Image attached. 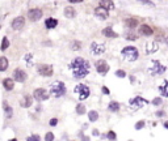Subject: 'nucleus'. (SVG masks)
<instances>
[{
    "label": "nucleus",
    "mask_w": 168,
    "mask_h": 141,
    "mask_svg": "<svg viewBox=\"0 0 168 141\" xmlns=\"http://www.w3.org/2000/svg\"><path fill=\"white\" fill-rule=\"evenodd\" d=\"M104 52H105V45L99 42H93L91 45V54L93 56H99L101 54H104Z\"/></svg>",
    "instance_id": "6e6552de"
},
{
    "label": "nucleus",
    "mask_w": 168,
    "mask_h": 141,
    "mask_svg": "<svg viewBox=\"0 0 168 141\" xmlns=\"http://www.w3.org/2000/svg\"><path fill=\"white\" fill-rule=\"evenodd\" d=\"M56 25H58V20L53 19V17H50V19H47L46 21H45V26H46V29H54Z\"/></svg>",
    "instance_id": "6ab92c4d"
},
{
    "label": "nucleus",
    "mask_w": 168,
    "mask_h": 141,
    "mask_svg": "<svg viewBox=\"0 0 168 141\" xmlns=\"http://www.w3.org/2000/svg\"><path fill=\"white\" fill-rule=\"evenodd\" d=\"M125 24H126V26H128L129 29H135L138 25V20L137 19H128L125 21Z\"/></svg>",
    "instance_id": "412c9836"
},
{
    "label": "nucleus",
    "mask_w": 168,
    "mask_h": 141,
    "mask_svg": "<svg viewBox=\"0 0 168 141\" xmlns=\"http://www.w3.org/2000/svg\"><path fill=\"white\" fill-rule=\"evenodd\" d=\"M159 92H160L162 97H167L168 98V80L163 81V84L159 86Z\"/></svg>",
    "instance_id": "a211bd4d"
},
{
    "label": "nucleus",
    "mask_w": 168,
    "mask_h": 141,
    "mask_svg": "<svg viewBox=\"0 0 168 141\" xmlns=\"http://www.w3.org/2000/svg\"><path fill=\"white\" fill-rule=\"evenodd\" d=\"M108 110H109V111H112V112H117V111L120 110V103H118V102H116V101L109 102Z\"/></svg>",
    "instance_id": "4be33fe9"
},
{
    "label": "nucleus",
    "mask_w": 168,
    "mask_h": 141,
    "mask_svg": "<svg viewBox=\"0 0 168 141\" xmlns=\"http://www.w3.org/2000/svg\"><path fill=\"white\" fill-rule=\"evenodd\" d=\"M3 86L7 90H12L13 86H15V82H13L12 78H5V80L3 81Z\"/></svg>",
    "instance_id": "b1692460"
},
{
    "label": "nucleus",
    "mask_w": 168,
    "mask_h": 141,
    "mask_svg": "<svg viewBox=\"0 0 168 141\" xmlns=\"http://www.w3.org/2000/svg\"><path fill=\"white\" fill-rule=\"evenodd\" d=\"M139 33L142 34V35H146V37H150V35H153L154 34V30L151 28H150L149 25L143 24L139 26Z\"/></svg>",
    "instance_id": "2eb2a0df"
},
{
    "label": "nucleus",
    "mask_w": 168,
    "mask_h": 141,
    "mask_svg": "<svg viewBox=\"0 0 168 141\" xmlns=\"http://www.w3.org/2000/svg\"><path fill=\"white\" fill-rule=\"evenodd\" d=\"M144 127V122L143 120H139V122L135 124V129H142Z\"/></svg>",
    "instance_id": "e433bc0d"
},
{
    "label": "nucleus",
    "mask_w": 168,
    "mask_h": 141,
    "mask_svg": "<svg viewBox=\"0 0 168 141\" xmlns=\"http://www.w3.org/2000/svg\"><path fill=\"white\" fill-rule=\"evenodd\" d=\"M155 115H156L158 118H162V116H164V111H158Z\"/></svg>",
    "instance_id": "37998d69"
},
{
    "label": "nucleus",
    "mask_w": 168,
    "mask_h": 141,
    "mask_svg": "<svg viewBox=\"0 0 168 141\" xmlns=\"http://www.w3.org/2000/svg\"><path fill=\"white\" fill-rule=\"evenodd\" d=\"M25 25V19L24 17H17L12 21V29L13 30H21Z\"/></svg>",
    "instance_id": "4468645a"
},
{
    "label": "nucleus",
    "mask_w": 168,
    "mask_h": 141,
    "mask_svg": "<svg viewBox=\"0 0 168 141\" xmlns=\"http://www.w3.org/2000/svg\"><path fill=\"white\" fill-rule=\"evenodd\" d=\"M37 70L41 76H45V77L53 76V73H54L53 65H50V64H40L37 67Z\"/></svg>",
    "instance_id": "0eeeda50"
},
{
    "label": "nucleus",
    "mask_w": 168,
    "mask_h": 141,
    "mask_svg": "<svg viewBox=\"0 0 168 141\" xmlns=\"http://www.w3.org/2000/svg\"><path fill=\"white\" fill-rule=\"evenodd\" d=\"M25 60L28 61V65H32L33 64V56H32V54H28V55H25Z\"/></svg>",
    "instance_id": "f704fd0d"
},
{
    "label": "nucleus",
    "mask_w": 168,
    "mask_h": 141,
    "mask_svg": "<svg viewBox=\"0 0 168 141\" xmlns=\"http://www.w3.org/2000/svg\"><path fill=\"white\" fill-rule=\"evenodd\" d=\"M45 140L46 141H53L54 140V135L51 133V132H47L46 136H45Z\"/></svg>",
    "instance_id": "c9c22d12"
},
{
    "label": "nucleus",
    "mask_w": 168,
    "mask_h": 141,
    "mask_svg": "<svg viewBox=\"0 0 168 141\" xmlns=\"http://www.w3.org/2000/svg\"><path fill=\"white\" fill-rule=\"evenodd\" d=\"M33 97H34L37 101H46V99L49 98V93H47V90L44 89V88H38V89L34 90Z\"/></svg>",
    "instance_id": "1a4fd4ad"
},
{
    "label": "nucleus",
    "mask_w": 168,
    "mask_h": 141,
    "mask_svg": "<svg viewBox=\"0 0 168 141\" xmlns=\"http://www.w3.org/2000/svg\"><path fill=\"white\" fill-rule=\"evenodd\" d=\"M121 55L126 61H135L139 56V52L134 46H126L122 49Z\"/></svg>",
    "instance_id": "f03ea898"
},
{
    "label": "nucleus",
    "mask_w": 168,
    "mask_h": 141,
    "mask_svg": "<svg viewBox=\"0 0 168 141\" xmlns=\"http://www.w3.org/2000/svg\"><path fill=\"white\" fill-rule=\"evenodd\" d=\"M69 1H70V3H81V1H83V0H69Z\"/></svg>",
    "instance_id": "c03bdc74"
},
{
    "label": "nucleus",
    "mask_w": 168,
    "mask_h": 141,
    "mask_svg": "<svg viewBox=\"0 0 168 141\" xmlns=\"http://www.w3.org/2000/svg\"><path fill=\"white\" fill-rule=\"evenodd\" d=\"M75 93H78L79 99H80V101H84V99H87L88 97H89L91 90H89V88H88L87 85H84V84H79V85H76V88H75Z\"/></svg>",
    "instance_id": "423d86ee"
},
{
    "label": "nucleus",
    "mask_w": 168,
    "mask_h": 141,
    "mask_svg": "<svg viewBox=\"0 0 168 141\" xmlns=\"http://www.w3.org/2000/svg\"><path fill=\"white\" fill-rule=\"evenodd\" d=\"M71 47L74 50H79V49H80V43H79L78 41H74V42H72V45H71Z\"/></svg>",
    "instance_id": "4c0bfd02"
},
{
    "label": "nucleus",
    "mask_w": 168,
    "mask_h": 141,
    "mask_svg": "<svg viewBox=\"0 0 168 141\" xmlns=\"http://www.w3.org/2000/svg\"><path fill=\"white\" fill-rule=\"evenodd\" d=\"M164 128H167V129H168V122H165V123H164Z\"/></svg>",
    "instance_id": "49530a36"
},
{
    "label": "nucleus",
    "mask_w": 168,
    "mask_h": 141,
    "mask_svg": "<svg viewBox=\"0 0 168 141\" xmlns=\"http://www.w3.org/2000/svg\"><path fill=\"white\" fill-rule=\"evenodd\" d=\"M3 107H4V111H5V114H7V116H8V118H11V116H12L13 110H12V107H11L9 104H8V102H5V101H4Z\"/></svg>",
    "instance_id": "bb28decb"
},
{
    "label": "nucleus",
    "mask_w": 168,
    "mask_h": 141,
    "mask_svg": "<svg viewBox=\"0 0 168 141\" xmlns=\"http://www.w3.org/2000/svg\"><path fill=\"white\" fill-rule=\"evenodd\" d=\"M165 69L167 68L159 60H153V65L149 68V72L151 76H160V74H163L165 72Z\"/></svg>",
    "instance_id": "39448f33"
},
{
    "label": "nucleus",
    "mask_w": 168,
    "mask_h": 141,
    "mask_svg": "<svg viewBox=\"0 0 168 141\" xmlns=\"http://www.w3.org/2000/svg\"><path fill=\"white\" fill-rule=\"evenodd\" d=\"M8 47H9V41L4 37L3 38V42H1V46H0V50H1V51H5Z\"/></svg>",
    "instance_id": "c756f323"
},
{
    "label": "nucleus",
    "mask_w": 168,
    "mask_h": 141,
    "mask_svg": "<svg viewBox=\"0 0 168 141\" xmlns=\"http://www.w3.org/2000/svg\"><path fill=\"white\" fill-rule=\"evenodd\" d=\"M66 85L62 82V81H56V82H54L53 85L50 86V93L54 95V97H56V98H59V97H63V95L66 94Z\"/></svg>",
    "instance_id": "7ed1b4c3"
},
{
    "label": "nucleus",
    "mask_w": 168,
    "mask_h": 141,
    "mask_svg": "<svg viewBox=\"0 0 168 141\" xmlns=\"http://www.w3.org/2000/svg\"><path fill=\"white\" fill-rule=\"evenodd\" d=\"M153 104L154 106H159V104H162V98H154L153 99Z\"/></svg>",
    "instance_id": "58836bf2"
},
{
    "label": "nucleus",
    "mask_w": 168,
    "mask_h": 141,
    "mask_svg": "<svg viewBox=\"0 0 168 141\" xmlns=\"http://www.w3.org/2000/svg\"><path fill=\"white\" fill-rule=\"evenodd\" d=\"M70 68L72 70L75 78H83L89 73V63L83 58H75L74 60L70 63Z\"/></svg>",
    "instance_id": "f257e3e1"
},
{
    "label": "nucleus",
    "mask_w": 168,
    "mask_h": 141,
    "mask_svg": "<svg viewBox=\"0 0 168 141\" xmlns=\"http://www.w3.org/2000/svg\"><path fill=\"white\" fill-rule=\"evenodd\" d=\"M149 103V101L144 98H142V97H134V98H131L130 101H129V108H130L131 111H138L139 108H142L144 106V104Z\"/></svg>",
    "instance_id": "20e7f679"
},
{
    "label": "nucleus",
    "mask_w": 168,
    "mask_h": 141,
    "mask_svg": "<svg viewBox=\"0 0 168 141\" xmlns=\"http://www.w3.org/2000/svg\"><path fill=\"white\" fill-rule=\"evenodd\" d=\"M13 78H15L17 82H24L26 80V72H24L22 69H15L13 72Z\"/></svg>",
    "instance_id": "ddd939ff"
},
{
    "label": "nucleus",
    "mask_w": 168,
    "mask_h": 141,
    "mask_svg": "<svg viewBox=\"0 0 168 141\" xmlns=\"http://www.w3.org/2000/svg\"><path fill=\"white\" fill-rule=\"evenodd\" d=\"M88 118H89L91 122H96V120L99 119V114H97V111L92 110V111H89V112H88Z\"/></svg>",
    "instance_id": "cd10ccee"
},
{
    "label": "nucleus",
    "mask_w": 168,
    "mask_h": 141,
    "mask_svg": "<svg viewBox=\"0 0 168 141\" xmlns=\"http://www.w3.org/2000/svg\"><path fill=\"white\" fill-rule=\"evenodd\" d=\"M101 33H103V35H104V37H106V38H117V37H118V34L116 33L112 28L103 29V31H101Z\"/></svg>",
    "instance_id": "f3484780"
},
{
    "label": "nucleus",
    "mask_w": 168,
    "mask_h": 141,
    "mask_svg": "<svg viewBox=\"0 0 168 141\" xmlns=\"http://www.w3.org/2000/svg\"><path fill=\"white\" fill-rule=\"evenodd\" d=\"M95 16L100 20H105L109 17V11H106L103 7H97L96 9H95Z\"/></svg>",
    "instance_id": "f8f14e48"
},
{
    "label": "nucleus",
    "mask_w": 168,
    "mask_h": 141,
    "mask_svg": "<svg viewBox=\"0 0 168 141\" xmlns=\"http://www.w3.org/2000/svg\"><path fill=\"white\" fill-rule=\"evenodd\" d=\"M156 49H158L156 42H151L150 45H146V54H153L156 51Z\"/></svg>",
    "instance_id": "5701e85b"
},
{
    "label": "nucleus",
    "mask_w": 168,
    "mask_h": 141,
    "mask_svg": "<svg viewBox=\"0 0 168 141\" xmlns=\"http://www.w3.org/2000/svg\"><path fill=\"white\" fill-rule=\"evenodd\" d=\"M137 1H139V3L144 4V5H149V7H151V8H154V7H155V4H154L153 1H150V0H137Z\"/></svg>",
    "instance_id": "473e14b6"
},
{
    "label": "nucleus",
    "mask_w": 168,
    "mask_h": 141,
    "mask_svg": "<svg viewBox=\"0 0 168 141\" xmlns=\"http://www.w3.org/2000/svg\"><path fill=\"white\" fill-rule=\"evenodd\" d=\"M0 29H1V26H0Z\"/></svg>",
    "instance_id": "09e8293b"
},
{
    "label": "nucleus",
    "mask_w": 168,
    "mask_h": 141,
    "mask_svg": "<svg viewBox=\"0 0 168 141\" xmlns=\"http://www.w3.org/2000/svg\"><path fill=\"white\" fill-rule=\"evenodd\" d=\"M103 93H104V94H106V95L110 94V92H109V89L106 88V86H103Z\"/></svg>",
    "instance_id": "79ce46f5"
},
{
    "label": "nucleus",
    "mask_w": 168,
    "mask_h": 141,
    "mask_svg": "<svg viewBox=\"0 0 168 141\" xmlns=\"http://www.w3.org/2000/svg\"><path fill=\"white\" fill-rule=\"evenodd\" d=\"M96 69H97V72H99L100 74H106L108 73V70H109V64L106 63L105 60H99L96 63Z\"/></svg>",
    "instance_id": "9d476101"
},
{
    "label": "nucleus",
    "mask_w": 168,
    "mask_h": 141,
    "mask_svg": "<svg viewBox=\"0 0 168 141\" xmlns=\"http://www.w3.org/2000/svg\"><path fill=\"white\" fill-rule=\"evenodd\" d=\"M116 76L120 77V78H125L126 77V72L122 69H118V70H116Z\"/></svg>",
    "instance_id": "2f4dec72"
},
{
    "label": "nucleus",
    "mask_w": 168,
    "mask_h": 141,
    "mask_svg": "<svg viewBox=\"0 0 168 141\" xmlns=\"http://www.w3.org/2000/svg\"><path fill=\"white\" fill-rule=\"evenodd\" d=\"M56 123H58V119H55V118H54V119H51V120H50V123H49V124H50L51 127H55V126H56Z\"/></svg>",
    "instance_id": "a19ab883"
},
{
    "label": "nucleus",
    "mask_w": 168,
    "mask_h": 141,
    "mask_svg": "<svg viewBox=\"0 0 168 141\" xmlns=\"http://www.w3.org/2000/svg\"><path fill=\"white\" fill-rule=\"evenodd\" d=\"M32 106V97L30 95H25L21 101V107H30Z\"/></svg>",
    "instance_id": "393cba45"
},
{
    "label": "nucleus",
    "mask_w": 168,
    "mask_h": 141,
    "mask_svg": "<svg viewBox=\"0 0 168 141\" xmlns=\"http://www.w3.org/2000/svg\"><path fill=\"white\" fill-rule=\"evenodd\" d=\"M92 133H93L95 136H99V131H97V129H93V131H92Z\"/></svg>",
    "instance_id": "a18cd8bd"
},
{
    "label": "nucleus",
    "mask_w": 168,
    "mask_h": 141,
    "mask_svg": "<svg viewBox=\"0 0 168 141\" xmlns=\"http://www.w3.org/2000/svg\"><path fill=\"white\" fill-rule=\"evenodd\" d=\"M8 65H9L8 59H7L5 56H1V58H0V70H1V72H3V70H5L7 68H8Z\"/></svg>",
    "instance_id": "a878e982"
},
{
    "label": "nucleus",
    "mask_w": 168,
    "mask_h": 141,
    "mask_svg": "<svg viewBox=\"0 0 168 141\" xmlns=\"http://www.w3.org/2000/svg\"><path fill=\"white\" fill-rule=\"evenodd\" d=\"M28 141H40V136H38V135L29 136V137H28Z\"/></svg>",
    "instance_id": "ea45409f"
},
{
    "label": "nucleus",
    "mask_w": 168,
    "mask_h": 141,
    "mask_svg": "<svg viewBox=\"0 0 168 141\" xmlns=\"http://www.w3.org/2000/svg\"><path fill=\"white\" fill-rule=\"evenodd\" d=\"M99 5L105 8L106 11H112L114 9V3H113L112 0H100L99 1Z\"/></svg>",
    "instance_id": "dca6fc26"
},
{
    "label": "nucleus",
    "mask_w": 168,
    "mask_h": 141,
    "mask_svg": "<svg viewBox=\"0 0 168 141\" xmlns=\"http://www.w3.org/2000/svg\"><path fill=\"white\" fill-rule=\"evenodd\" d=\"M106 138H109V140H116V138H117V135H116L113 131H109L108 133H106Z\"/></svg>",
    "instance_id": "72a5a7b5"
},
{
    "label": "nucleus",
    "mask_w": 168,
    "mask_h": 141,
    "mask_svg": "<svg viewBox=\"0 0 168 141\" xmlns=\"http://www.w3.org/2000/svg\"><path fill=\"white\" fill-rule=\"evenodd\" d=\"M125 38L129 41H137L138 39V35L137 34H131V33H125Z\"/></svg>",
    "instance_id": "7c9ffc66"
},
{
    "label": "nucleus",
    "mask_w": 168,
    "mask_h": 141,
    "mask_svg": "<svg viewBox=\"0 0 168 141\" xmlns=\"http://www.w3.org/2000/svg\"><path fill=\"white\" fill-rule=\"evenodd\" d=\"M75 16H76V11H75L72 7L65 8V17H67V19H74Z\"/></svg>",
    "instance_id": "aec40b11"
},
{
    "label": "nucleus",
    "mask_w": 168,
    "mask_h": 141,
    "mask_svg": "<svg viewBox=\"0 0 168 141\" xmlns=\"http://www.w3.org/2000/svg\"><path fill=\"white\" fill-rule=\"evenodd\" d=\"M165 43H167V46H168V37L165 38Z\"/></svg>",
    "instance_id": "de8ad7c7"
},
{
    "label": "nucleus",
    "mask_w": 168,
    "mask_h": 141,
    "mask_svg": "<svg viewBox=\"0 0 168 141\" xmlns=\"http://www.w3.org/2000/svg\"><path fill=\"white\" fill-rule=\"evenodd\" d=\"M76 114H79V115L85 114V106H84L83 103H79L78 106H76Z\"/></svg>",
    "instance_id": "c85d7f7f"
},
{
    "label": "nucleus",
    "mask_w": 168,
    "mask_h": 141,
    "mask_svg": "<svg viewBox=\"0 0 168 141\" xmlns=\"http://www.w3.org/2000/svg\"><path fill=\"white\" fill-rule=\"evenodd\" d=\"M42 11L38 9V8H33V9H30L28 12V17L29 20H32V21H38V20L42 17Z\"/></svg>",
    "instance_id": "9b49d317"
}]
</instances>
